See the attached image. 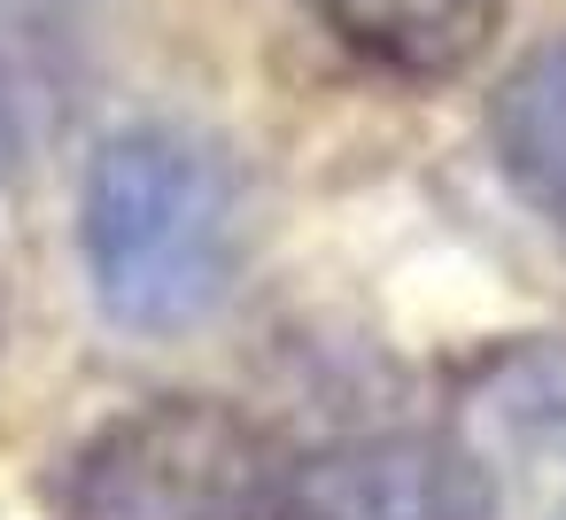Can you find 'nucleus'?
<instances>
[{
  "label": "nucleus",
  "mask_w": 566,
  "mask_h": 520,
  "mask_svg": "<svg viewBox=\"0 0 566 520\" xmlns=\"http://www.w3.org/2000/svg\"><path fill=\"white\" fill-rule=\"evenodd\" d=\"M78 257L117 334H195L226 311L249 257L241 171L187 125H117L78 179Z\"/></svg>",
  "instance_id": "nucleus-1"
},
{
  "label": "nucleus",
  "mask_w": 566,
  "mask_h": 520,
  "mask_svg": "<svg viewBox=\"0 0 566 520\" xmlns=\"http://www.w3.org/2000/svg\"><path fill=\"white\" fill-rule=\"evenodd\" d=\"M280 435L226 396H148L102 419L55 489V520H280Z\"/></svg>",
  "instance_id": "nucleus-2"
},
{
  "label": "nucleus",
  "mask_w": 566,
  "mask_h": 520,
  "mask_svg": "<svg viewBox=\"0 0 566 520\" xmlns=\"http://www.w3.org/2000/svg\"><path fill=\"white\" fill-rule=\"evenodd\" d=\"M434 443L458 520H566V334H512L465 357Z\"/></svg>",
  "instance_id": "nucleus-3"
},
{
  "label": "nucleus",
  "mask_w": 566,
  "mask_h": 520,
  "mask_svg": "<svg viewBox=\"0 0 566 520\" xmlns=\"http://www.w3.org/2000/svg\"><path fill=\"white\" fill-rule=\"evenodd\" d=\"M280 520H458L434 435H342L303 450L280 489Z\"/></svg>",
  "instance_id": "nucleus-4"
},
{
  "label": "nucleus",
  "mask_w": 566,
  "mask_h": 520,
  "mask_svg": "<svg viewBox=\"0 0 566 520\" xmlns=\"http://www.w3.org/2000/svg\"><path fill=\"white\" fill-rule=\"evenodd\" d=\"M295 9L334 48L403 86H450L481 71L504 32V0H295Z\"/></svg>",
  "instance_id": "nucleus-5"
},
{
  "label": "nucleus",
  "mask_w": 566,
  "mask_h": 520,
  "mask_svg": "<svg viewBox=\"0 0 566 520\" xmlns=\"http://www.w3.org/2000/svg\"><path fill=\"white\" fill-rule=\"evenodd\" d=\"M489 148L512 195L566 241V40L527 48L489 94Z\"/></svg>",
  "instance_id": "nucleus-6"
},
{
  "label": "nucleus",
  "mask_w": 566,
  "mask_h": 520,
  "mask_svg": "<svg viewBox=\"0 0 566 520\" xmlns=\"http://www.w3.org/2000/svg\"><path fill=\"white\" fill-rule=\"evenodd\" d=\"M55 40V0H0V110Z\"/></svg>",
  "instance_id": "nucleus-7"
},
{
  "label": "nucleus",
  "mask_w": 566,
  "mask_h": 520,
  "mask_svg": "<svg viewBox=\"0 0 566 520\" xmlns=\"http://www.w3.org/2000/svg\"><path fill=\"white\" fill-rule=\"evenodd\" d=\"M9 156H17V133H9V110H0V179H9Z\"/></svg>",
  "instance_id": "nucleus-8"
}]
</instances>
